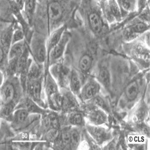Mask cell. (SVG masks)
<instances>
[{
    "label": "cell",
    "instance_id": "cell-1",
    "mask_svg": "<svg viewBox=\"0 0 150 150\" xmlns=\"http://www.w3.org/2000/svg\"><path fill=\"white\" fill-rule=\"evenodd\" d=\"M32 50L36 59L39 62H43L46 56V49L43 40L40 38H35L32 42Z\"/></svg>",
    "mask_w": 150,
    "mask_h": 150
},
{
    "label": "cell",
    "instance_id": "cell-2",
    "mask_svg": "<svg viewBox=\"0 0 150 150\" xmlns=\"http://www.w3.org/2000/svg\"><path fill=\"white\" fill-rule=\"evenodd\" d=\"M15 90L14 87L11 83L5 84L2 87V91H1V98H2V102L3 105L11 104V102L14 98Z\"/></svg>",
    "mask_w": 150,
    "mask_h": 150
},
{
    "label": "cell",
    "instance_id": "cell-3",
    "mask_svg": "<svg viewBox=\"0 0 150 150\" xmlns=\"http://www.w3.org/2000/svg\"><path fill=\"white\" fill-rule=\"evenodd\" d=\"M68 40H69V36H68V35H65L64 36H62V38L60 40V41L58 42V44L52 50L51 58H52L53 60L58 59L62 55Z\"/></svg>",
    "mask_w": 150,
    "mask_h": 150
},
{
    "label": "cell",
    "instance_id": "cell-4",
    "mask_svg": "<svg viewBox=\"0 0 150 150\" xmlns=\"http://www.w3.org/2000/svg\"><path fill=\"white\" fill-rule=\"evenodd\" d=\"M49 17L52 21H57L62 17L63 10L58 2H52L48 8Z\"/></svg>",
    "mask_w": 150,
    "mask_h": 150
},
{
    "label": "cell",
    "instance_id": "cell-5",
    "mask_svg": "<svg viewBox=\"0 0 150 150\" xmlns=\"http://www.w3.org/2000/svg\"><path fill=\"white\" fill-rule=\"evenodd\" d=\"M99 90V86L95 81H90L86 84L82 91V96L84 99H90L96 96Z\"/></svg>",
    "mask_w": 150,
    "mask_h": 150
},
{
    "label": "cell",
    "instance_id": "cell-6",
    "mask_svg": "<svg viewBox=\"0 0 150 150\" xmlns=\"http://www.w3.org/2000/svg\"><path fill=\"white\" fill-rule=\"evenodd\" d=\"M28 93L31 97L35 101L39 102L40 101V93H41V84L40 81H33L28 86Z\"/></svg>",
    "mask_w": 150,
    "mask_h": 150
},
{
    "label": "cell",
    "instance_id": "cell-7",
    "mask_svg": "<svg viewBox=\"0 0 150 150\" xmlns=\"http://www.w3.org/2000/svg\"><path fill=\"white\" fill-rule=\"evenodd\" d=\"M90 26L94 33H100L102 28V22L100 17L96 13H92L89 15Z\"/></svg>",
    "mask_w": 150,
    "mask_h": 150
},
{
    "label": "cell",
    "instance_id": "cell-8",
    "mask_svg": "<svg viewBox=\"0 0 150 150\" xmlns=\"http://www.w3.org/2000/svg\"><path fill=\"white\" fill-rule=\"evenodd\" d=\"M139 93V87L136 81H132L125 89V96L129 101H133L137 98Z\"/></svg>",
    "mask_w": 150,
    "mask_h": 150
},
{
    "label": "cell",
    "instance_id": "cell-9",
    "mask_svg": "<svg viewBox=\"0 0 150 150\" xmlns=\"http://www.w3.org/2000/svg\"><path fill=\"white\" fill-rule=\"evenodd\" d=\"M89 119L95 125H101L106 120V115L99 110H92L89 114Z\"/></svg>",
    "mask_w": 150,
    "mask_h": 150
},
{
    "label": "cell",
    "instance_id": "cell-10",
    "mask_svg": "<svg viewBox=\"0 0 150 150\" xmlns=\"http://www.w3.org/2000/svg\"><path fill=\"white\" fill-rule=\"evenodd\" d=\"M23 53V43L18 42L13 45L10 50L9 56L11 59H15L16 58H20Z\"/></svg>",
    "mask_w": 150,
    "mask_h": 150
},
{
    "label": "cell",
    "instance_id": "cell-11",
    "mask_svg": "<svg viewBox=\"0 0 150 150\" xmlns=\"http://www.w3.org/2000/svg\"><path fill=\"white\" fill-rule=\"evenodd\" d=\"M90 132L93 137L96 139L98 142H102L105 139H106L107 133L103 129L96 127H91L89 129Z\"/></svg>",
    "mask_w": 150,
    "mask_h": 150
},
{
    "label": "cell",
    "instance_id": "cell-12",
    "mask_svg": "<svg viewBox=\"0 0 150 150\" xmlns=\"http://www.w3.org/2000/svg\"><path fill=\"white\" fill-rule=\"evenodd\" d=\"M92 64V58L89 54H84L79 60V67L83 72H88Z\"/></svg>",
    "mask_w": 150,
    "mask_h": 150
},
{
    "label": "cell",
    "instance_id": "cell-13",
    "mask_svg": "<svg viewBox=\"0 0 150 150\" xmlns=\"http://www.w3.org/2000/svg\"><path fill=\"white\" fill-rule=\"evenodd\" d=\"M70 87L72 91L74 93H78L81 89V81L77 73L75 71H73L71 74Z\"/></svg>",
    "mask_w": 150,
    "mask_h": 150
},
{
    "label": "cell",
    "instance_id": "cell-14",
    "mask_svg": "<svg viewBox=\"0 0 150 150\" xmlns=\"http://www.w3.org/2000/svg\"><path fill=\"white\" fill-rule=\"evenodd\" d=\"M99 79L100 82L102 83L105 88H108L110 85V79L109 72L106 68H102L99 72Z\"/></svg>",
    "mask_w": 150,
    "mask_h": 150
},
{
    "label": "cell",
    "instance_id": "cell-15",
    "mask_svg": "<svg viewBox=\"0 0 150 150\" xmlns=\"http://www.w3.org/2000/svg\"><path fill=\"white\" fill-rule=\"evenodd\" d=\"M46 92L48 94L49 97L51 99L52 97L58 93V88H57L56 84L54 83L50 76H49L47 79V83H46Z\"/></svg>",
    "mask_w": 150,
    "mask_h": 150
},
{
    "label": "cell",
    "instance_id": "cell-16",
    "mask_svg": "<svg viewBox=\"0 0 150 150\" xmlns=\"http://www.w3.org/2000/svg\"><path fill=\"white\" fill-rule=\"evenodd\" d=\"M64 28L62 27V28L57 30L56 31H54V33H53L51 38H50V42H49V46H50V48L53 49L54 46L58 44V42L60 41V40H61V38H62V33L63 31H64Z\"/></svg>",
    "mask_w": 150,
    "mask_h": 150
},
{
    "label": "cell",
    "instance_id": "cell-17",
    "mask_svg": "<svg viewBox=\"0 0 150 150\" xmlns=\"http://www.w3.org/2000/svg\"><path fill=\"white\" fill-rule=\"evenodd\" d=\"M28 110H25V109H20V110H17L15 112V121L17 122H19V123H22V122H23L26 120V118L28 117Z\"/></svg>",
    "mask_w": 150,
    "mask_h": 150
},
{
    "label": "cell",
    "instance_id": "cell-18",
    "mask_svg": "<svg viewBox=\"0 0 150 150\" xmlns=\"http://www.w3.org/2000/svg\"><path fill=\"white\" fill-rule=\"evenodd\" d=\"M27 65V55L23 53L21 56L18 58L17 62V69L19 72H23L25 69Z\"/></svg>",
    "mask_w": 150,
    "mask_h": 150
},
{
    "label": "cell",
    "instance_id": "cell-19",
    "mask_svg": "<svg viewBox=\"0 0 150 150\" xmlns=\"http://www.w3.org/2000/svg\"><path fill=\"white\" fill-rule=\"evenodd\" d=\"M69 122L73 125H80L83 122V117L82 115L79 113H74L69 117Z\"/></svg>",
    "mask_w": 150,
    "mask_h": 150
},
{
    "label": "cell",
    "instance_id": "cell-20",
    "mask_svg": "<svg viewBox=\"0 0 150 150\" xmlns=\"http://www.w3.org/2000/svg\"><path fill=\"white\" fill-rule=\"evenodd\" d=\"M70 137H71V146L73 147H76L78 145L80 140L79 134L76 129H73L70 131Z\"/></svg>",
    "mask_w": 150,
    "mask_h": 150
},
{
    "label": "cell",
    "instance_id": "cell-21",
    "mask_svg": "<svg viewBox=\"0 0 150 150\" xmlns=\"http://www.w3.org/2000/svg\"><path fill=\"white\" fill-rule=\"evenodd\" d=\"M47 122L52 129H57L58 127V119L55 114H50L47 118Z\"/></svg>",
    "mask_w": 150,
    "mask_h": 150
},
{
    "label": "cell",
    "instance_id": "cell-22",
    "mask_svg": "<svg viewBox=\"0 0 150 150\" xmlns=\"http://www.w3.org/2000/svg\"><path fill=\"white\" fill-rule=\"evenodd\" d=\"M132 31L137 35V33H141L144 32L147 29V25L144 24V23H136L135 25H134L133 26L131 27Z\"/></svg>",
    "mask_w": 150,
    "mask_h": 150
},
{
    "label": "cell",
    "instance_id": "cell-23",
    "mask_svg": "<svg viewBox=\"0 0 150 150\" xmlns=\"http://www.w3.org/2000/svg\"><path fill=\"white\" fill-rule=\"evenodd\" d=\"M61 140L64 145H71V137L70 132L64 130L61 134Z\"/></svg>",
    "mask_w": 150,
    "mask_h": 150
},
{
    "label": "cell",
    "instance_id": "cell-24",
    "mask_svg": "<svg viewBox=\"0 0 150 150\" xmlns=\"http://www.w3.org/2000/svg\"><path fill=\"white\" fill-rule=\"evenodd\" d=\"M136 35H137V34L134 33V32L132 31L131 27L130 28H128L127 29H125V31H124V37H125V39L128 40H133L134 38L136 37Z\"/></svg>",
    "mask_w": 150,
    "mask_h": 150
},
{
    "label": "cell",
    "instance_id": "cell-25",
    "mask_svg": "<svg viewBox=\"0 0 150 150\" xmlns=\"http://www.w3.org/2000/svg\"><path fill=\"white\" fill-rule=\"evenodd\" d=\"M38 74H39V69L37 66H32L31 68L30 69L29 73H28V77L30 79H35L38 77Z\"/></svg>",
    "mask_w": 150,
    "mask_h": 150
},
{
    "label": "cell",
    "instance_id": "cell-26",
    "mask_svg": "<svg viewBox=\"0 0 150 150\" xmlns=\"http://www.w3.org/2000/svg\"><path fill=\"white\" fill-rule=\"evenodd\" d=\"M23 39V31H20V30H17V31H15V33L13 34V42L14 43H18L20 42V40H22Z\"/></svg>",
    "mask_w": 150,
    "mask_h": 150
},
{
    "label": "cell",
    "instance_id": "cell-27",
    "mask_svg": "<svg viewBox=\"0 0 150 150\" xmlns=\"http://www.w3.org/2000/svg\"><path fill=\"white\" fill-rule=\"evenodd\" d=\"M35 9V2L34 1H27L25 2V10L27 13L31 14Z\"/></svg>",
    "mask_w": 150,
    "mask_h": 150
},
{
    "label": "cell",
    "instance_id": "cell-28",
    "mask_svg": "<svg viewBox=\"0 0 150 150\" xmlns=\"http://www.w3.org/2000/svg\"><path fill=\"white\" fill-rule=\"evenodd\" d=\"M57 135H58V131L57 129H52L50 132L47 133V138L49 140H54V139H56Z\"/></svg>",
    "mask_w": 150,
    "mask_h": 150
},
{
    "label": "cell",
    "instance_id": "cell-29",
    "mask_svg": "<svg viewBox=\"0 0 150 150\" xmlns=\"http://www.w3.org/2000/svg\"><path fill=\"white\" fill-rule=\"evenodd\" d=\"M11 111H12L11 105L10 104L5 105V107H4V109H3L4 114H5V115H9V114H11Z\"/></svg>",
    "mask_w": 150,
    "mask_h": 150
},
{
    "label": "cell",
    "instance_id": "cell-30",
    "mask_svg": "<svg viewBox=\"0 0 150 150\" xmlns=\"http://www.w3.org/2000/svg\"><path fill=\"white\" fill-rule=\"evenodd\" d=\"M121 3V5H122V7L125 10H129V8H130V2H129V1H121L120 2Z\"/></svg>",
    "mask_w": 150,
    "mask_h": 150
}]
</instances>
